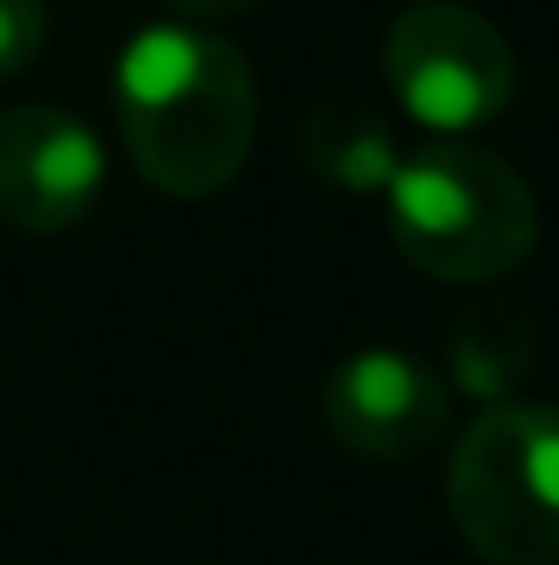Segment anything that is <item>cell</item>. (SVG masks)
<instances>
[{"label": "cell", "mask_w": 559, "mask_h": 565, "mask_svg": "<svg viewBox=\"0 0 559 565\" xmlns=\"http://www.w3.org/2000/svg\"><path fill=\"white\" fill-rule=\"evenodd\" d=\"M97 132L55 103H7L0 109V223L24 235H61L85 223L103 199Z\"/></svg>", "instance_id": "5b68a950"}, {"label": "cell", "mask_w": 559, "mask_h": 565, "mask_svg": "<svg viewBox=\"0 0 559 565\" xmlns=\"http://www.w3.org/2000/svg\"><path fill=\"white\" fill-rule=\"evenodd\" d=\"M331 439L373 463H409L451 434V392L445 373L404 349H362L337 361L319 392Z\"/></svg>", "instance_id": "8992f818"}, {"label": "cell", "mask_w": 559, "mask_h": 565, "mask_svg": "<svg viewBox=\"0 0 559 565\" xmlns=\"http://www.w3.org/2000/svg\"><path fill=\"white\" fill-rule=\"evenodd\" d=\"M536 373V319L512 301H482L451 326L445 343V380L458 392L505 403Z\"/></svg>", "instance_id": "ba28073f"}, {"label": "cell", "mask_w": 559, "mask_h": 565, "mask_svg": "<svg viewBox=\"0 0 559 565\" xmlns=\"http://www.w3.org/2000/svg\"><path fill=\"white\" fill-rule=\"evenodd\" d=\"M169 7L186 12V19H241V12H259L271 0H169Z\"/></svg>", "instance_id": "30bf717a"}, {"label": "cell", "mask_w": 559, "mask_h": 565, "mask_svg": "<svg viewBox=\"0 0 559 565\" xmlns=\"http://www.w3.org/2000/svg\"><path fill=\"white\" fill-rule=\"evenodd\" d=\"M115 120L157 193L217 199L252 157L259 85L235 43L193 24L139 31L115 66Z\"/></svg>", "instance_id": "6da1fadb"}, {"label": "cell", "mask_w": 559, "mask_h": 565, "mask_svg": "<svg viewBox=\"0 0 559 565\" xmlns=\"http://www.w3.org/2000/svg\"><path fill=\"white\" fill-rule=\"evenodd\" d=\"M49 43V0H0V85L19 78Z\"/></svg>", "instance_id": "9c48e42d"}, {"label": "cell", "mask_w": 559, "mask_h": 565, "mask_svg": "<svg viewBox=\"0 0 559 565\" xmlns=\"http://www.w3.org/2000/svg\"><path fill=\"white\" fill-rule=\"evenodd\" d=\"M301 163L319 186H343V193H385L397 169V132L373 103L362 97H319L301 115Z\"/></svg>", "instance_id": "52a82bcc"}, {"label": "cell", "mask_w": 559, "mask_h": 565, "mask_svg": "<svg viewBox=\"0 0 559 565\" xmlns=\"http://www.w3.org/2000/svg\"><path fill=\"white\" fill-rule=\"evenodd\" d=\"M451 523L487 565H559V403H487L451 446Z\"/></svg>", "instance_id": "3957f363"}, {"label": "cell", "mask_w": 559, "mask_h": 565, "mask_svg": "<svg viewBox=\"0 0 559 565\" xmlns=\"http://www.w3.org/2000/svg\"><path fill=\"white\" fill-rule=\"evenodd\" d=\"M379 66L404 115L439 139L487 127L517 85V61L494 31V19L458 7V0H416L397 12Z\"/></svg>", "instance_id": "277c9868"}, {"label": "cell", "mask_w": 559, "mask_h": 565, "mask_svg": "<svg viewBox=\"0 0 559 565\" xmlns=\"http://www.w3.org/2000/svg\"><path fill=\"white\" fill-rule=\"evenodd\" d=\"M536 193L475 139H428L385 181V235L439 282H494L536 253Z\"/></svg>", "instance_id": "7a4b0ae2"}]
</instances>
